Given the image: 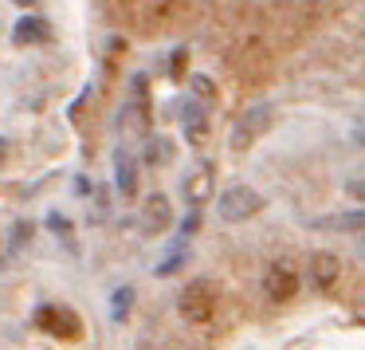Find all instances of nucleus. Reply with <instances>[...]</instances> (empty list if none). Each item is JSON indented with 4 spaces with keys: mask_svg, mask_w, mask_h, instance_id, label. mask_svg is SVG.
Masks as SVG:
<instances>
[{
    "mask_svg": "<svg viewBox=\"0 0 365 350\" xmlns=\"http://www.w3.org/2000/svg\"><path fill=\"white\" fill-rule=\"evenodd\" d=\"M185 260H189V244H185V240H177V244L165 252V260L158 264V276H173V271H181Z\"/></svg>",
    "mask_w": 365,
    "mask_h": 350,
    "instance_id": "obj_13",
    "label": "nucleus"
},
{
    "mask_svg": "<svg viewBox=\"0 0 365 350\" xmlns=\"http://www.w3.org/2000/svg\"><path fill=\"white\" fill-rule=\"evenodd\" d=\"M48 224H51V232H56V236H67V232H71V224H67L63 216H56V213L48 216Z\"/></svg>",
    "mask_w": 365,
    "mask_h": 350,
    "instance_id": "obj_19",
    "label": "nucleus"
},
{
    "mask_svg": "<svg viewBox=\"0 0 365 350\" xmlns=\"http://www.w3.org/2000/svg\"><path fill=\"white\" fill-rule=\"evenodd\" d=\"M271 114H275V111H271V103H255L252 111H247L244 119L236 122V130H232V142H228V146H232V150H247V146H252L255 138H259L263 130L271 126Z\"/></svg>",
    "mask_w": 365,
    "mask_h": 350,
    "instance_id": "obj_5",
    "label": "nucleus"
},
{
    "mask_svg": "<svg viewBox=\"0 0 365 350\" xmlns=\"http://www.w3.org/2000/svg\"><path fill=\"white\" fill-rule=\"evenodd\" d=\"M181 67H185V51H177V56H173V71H169V75H173V79H181Z\"/></svg>",
    "mask_w": 365,
    "mask_h": 350,
    "instance_id": "obj_20",
    "label": "nucleus"
},
{
    "mask_svg": "<svg viewBox=\"0 0 365 350\" xmlns=\"http://www.w3.org/2000/svg\"><path fill=\"white\" fill-rule=\"evenodd\" d=\"M4 158H9V142L0 138V166H4Z\"/></svg>",
    "mask_w": 365,
    "mask_h": 350,
    "instance_id": "obj_22",
    "label": "nucleus"
},
{
    "mask_svg": "<svg viewBox=\"0 0 365 350\" xmlns=\"http://www.w3.org/2000/svg\"><path fill=\"white\" fill-rule=\"evenodd\" d=\"M51 36V24L43 16H20L16 28H12V40L20 44V48H32V44H43Z\"/></svg>",
    "mask_w": 365,
    "mask_h": 350,
    "instance_id": "obj_9",
    "label": "nucleus"
},
{
    "mask_svg": "<svg viewBox=\"0 0 365 350\" xmlns=\"http://www.w3.org/2000/svg\"><path fill=\"white\" fill-rule=\"evenodd\" d=\"M192 95H205V99H216V87H212V83H208V79H200V75H197V79H192Z\"/></svg>",
    "mask_w": 365,
    "mask_h": 350,
    "instance_id": "obj_16",
    "label": "nucleus"
},
{
    "mask_svg": "<svg viewBox=\"0 0 365 350\" xmlns=\"http://www.w3.org/2000/svg\"><path fill=\"white\" fill-rule=\"evenodd\" d=\"M169 224H173V209H169L165 193L145 197V205H142V229H145V236H158V232L169 229Z\"/></svg>",
    "mask_w": 365,
    "mask_h": 350,
    "instance_id": "obj_7",
    "label": "nucleus"
},
{
    "mask_svg": "<svg viewBox=\"0 0 365 350\" xmlns=\"http://www.w3.org/2000/svg\"><path fill=\"white\" fill-rule=\"evenodd\" d=\"M145 161H150V166H165V161H173V142H169V138H153L150 150H145Z\"/></svg>",
    "mask_w": 365,
    "mask_h": 350,
    "instance_id": "obj_15",
    "label": "nucleus"
},
{
    "mask_svg": "<svg viewBox=\"0 0 365 350\" xmlns=\"http://www.w3.org/2000/svg\"><path fill=\"white\" fill-rule=\"evenodd\" d=\"M263 291H267L271 303H291L294 295H299V276H294L291 264L271 260L267 268H263Z\"/></svg>",
    "mask_w": 365,
    "mask_h": 350,
    "instance_id": "obj_4",
    "label": "nucleus"
},
{
    "mask_svg": "<svg viewBox=\"0 0 365 350\" xmlns=\"http://www.w3.org/2000/svg\"><path fill=\"white\" fill-rule=\"evenodd\" d=\"M334 279H338V256H330V252H318V256H314V284L326 291V287H330Z\"/></svg>",
    "mask_w": 365,
    "mask_h": 350,
    "instance_id": "obj_12",
    "label": "nucleus"
},
{
    "mask_svg": "<svg viewBox=\"0 0 365 350\" xmlns=\"http://www.w3.org/2000/svg\"><path fill=\"white\" fill-rule=\"evenodd\" d=\"M134 287H118L114 291V299H110V319L114 323H126V315H130V307H134Z\"/></svg>",
    "mask_w": 365,
    "mask_h": 350,
    "instance_id": "obj_14",
    "label": "nucleus"
},
{
    "mask_svg": "<svg viewBox=\"0 0 365 350\" xmlns=\"http://www.w3.org/2000/svg\"><path fill=\"white\" fill-rule=\"evenodd\" d=\"M177 311H181V319L192 326L212 323L216 319V287L208 284V279H192L181 291V299H177Z\"/></svg>",
    "mask_w": 365,
    "mask_h": 350,
    "instance_id": "obj_1",
    "label": "nucleus"
},
{
    "mask_svg": "<svg viewBox=\"0 0 365 350\" xmlns=\"http://www.w3.org/2000/svg\"><path fill=\"white\" fill-rule=\"evenodd\" d=\"M310 229H330V232H357L365 229V209H357V213H330V216H318V221H310Z\"/></svg>",
    "mask_w": 365,
    "mask_h": 350,
    "instance_id": "obj_10",
    "label": "nucleus"
},
{
    "mask_svg": "<svg viewBox=\"0 0 365 350\" xmlns=\"http://www.w3.org/2000/svg\"><path fill=\"white\" fill-rule=\"evenodd\" d=\"M181 122H185V138H189L192 146H200L208 138V114L200 103H189V99H181Z\"/></svg>",
    "mask_w": 365,
    "mask_h": 350,
    "instance_id": "obj_8",
    "label": "nucleus"
},
{
    "mask_svg": "<svg viewBox=\"0 0 365 350\" xmlns=\"http://www.w3.org/2000/svg\"><path fill=\"white\" fill-rule=\"evenodd\" d=\"M114 169H118V189L126 193V197H134L138 193V161L130 158L126 150L114 154Z\"/></svg>",
    "mask_w": 365,
    "mask_h": 350,
    "instance_id": "obj_11",
    "label": "nucleus"
},
{
    "mask_svg": "<svg viewBox=\"0 0 365 350\" xmlns=\"http://www.w3.org/2000/svg\"><path fill=\"white\" fill-rule=\"evenodd\" d=\"M212 181H216V169L208 166V161H197V166L185 174V185H181L185 201H189L192 209H200L208 197H212Z\"/></svg>",
    "mask_w": 365,
    "mask_h": 350,
    "instance_id": "obj_6",
    "label": "nucleus"
},
{
    "mask_svg": "<svg viewBox=\"0 0 365 350\" xmlns=\"http://www.w3.org/2000/svg\"><path fill=\"white\" fill-rule=\"evenodd\" d=\"M12 4H16V9H32L36 0H12Z\"/></svg>",
    "mask_w": 365,
    "mask_h": 350,
    "instance_id": "obj_23",
    "label": "nucleus"
},
{
    "mask_svg": "<svg viewBox=\"0 0 365 350\" xmlns=\"http://www.w3.org/2000/svg\"><path fill=\"white\" fill-rule=\"evenodd\" d=\"M259 209H263V193H255L252 185H232V189L220 193L216 213H220L224 224H240V221H252Z\"/></svg>",
    "mask_w": 365,
    "mask_h": 350,
    "instance_id": "obj_2",
    "label": "nucleus"
},
{
    "mask_svg": "<svg viewBox=\"0 0 365 350\" xmlns=\"http://www.w3.org/2000/svg\"><path fill=\"white\" fill-rule=\"evenodd\" d=\"M354 142H357V146H365V126H357V130H354Z\"/></svg>",
    "mask_w": 365,
    "mask_h": 350,
    "instance_id": "obj_21",
    "label": "nucleus"
},
{
    "mask_svg": "<svg viewBox=\"0 0 365 350\" xmlns=\"http://www.w3.org/2000/svg\"><path fill=\"white\" fill-rule=\"evenodd\" d=\"M346 193L357 201H365V177H354V181H346Z\"/></svg>",
    "mask_w": 365,
    "mask_h": 350,
    "instance_id": "obj_18",
    "label": "nucleus"
},
{
    "mask_svg": "<svg viewBox=\"0 0 365 350\" xmlns=\"http://www.w3.org/2000/svg\"><path fill=\"white\" fill-rule=\"evenodd\" d=\"M197 229H200V209L189 205V216H185V229H181V232L189 236V232H197Z\"/></svg>",
    "mask_w": 365,
    "mask_h": 350,
    "instance_id": "obj_17",
    "label": "nucleus"
},
{
    "mask_svg": "<svg viewBox=\"0 0 365 350\" xmlns=\"http://www.w3.org/2000/svg\"><path fill=\"white\" fill-rule=\"evenodd\" d=\"M32 323L40 326V331L56 334V339H79V334H83L79 311L63 307V303H40V307H36V315H32Z\"/></svg>",
    "mask_w": 365,
    "mask_h": 350,
    "instance_id": "obj_3",
    "label": "nucleus"
}]
</instances>
